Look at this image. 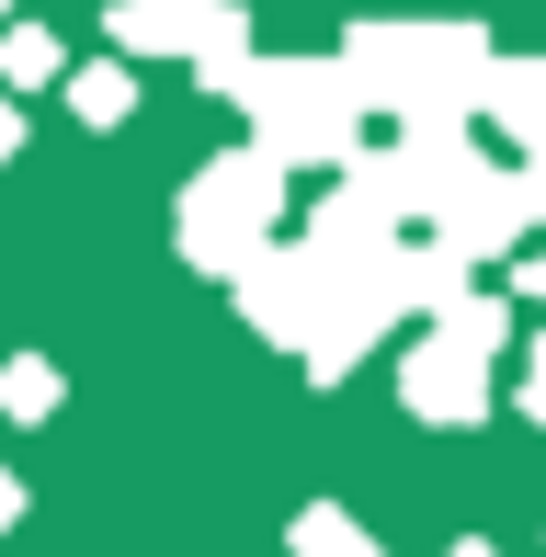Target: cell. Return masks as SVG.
Here are the masks:
<instances>
[{
	"label": "cell",
	"mask_w": 546,
	"mask_h": 557,
	"mask_svg": "<svg viewBox=\"0 0 546 557\" xmlns=\"http://www.w3.org/2000/svg\"><path fill=\"white\" fill-rule=\"evenodd\" d=\"M58 35H46V23H12V35H0V91H46L58 81Z\"/></svg>",
	"instance_id": "obj_7"
},
{
	"label": "cell",
	"mask_w": 546,
	"mask_h": 557,
	"mask_svg": "<svg viewBox=\"0 0 546 557\" xmlns=\"http://www.w3.org/2000/svg\"><path fill=\"white\" fill-rule=\"evenodd\" d=\"M273 216H285V160L273 148H228L183 183V262L206 273H251L273 250Z\"/></svg>",
	"instance_id": "obj_2"
},
{
	"label": "cell",
	"mask_w": 546,
	"mask_h": 557,
	"mask_svg": "<svg viewBox=\"0 0 546 557\" xmlns=\"http://www.w3.org/2000/svg\"><path fill=\"white\" fill-rule=\"evenodd\" d=\"M489 125H501L512 148H546V58H501L489 69V103H479Z\"/></svg>",
	"instance_id": "obj_6"
},
{
	"label": "cell",
	"mask_w": 546,
	"mask_h": 557,
	"mask_svg": "<svg viewBox=\"0 0 546 557\" xmlns=\"http://www.w3.org/2000/svg\"><path fill=\"white\" fill-rule=\"evenodd\" d=\"M296 557H387V546H376V535H353V512L308 500V512H296Z\"/></svg>",
	"instance_id": "obj_8"
},
{
	"label": "cell",
	"mask_w": 546,
	"mask_h": 557,
	"mask_svg": "<svg viewBox=\"0 0 546 557\" xmlns=\"http://www.w3.org/2000/svg\"><path fill=\"white\" fill-rule=\"evenodd\" d=\"M114 46L126 58H194L216 91H239V69H251L239 0H114Z\"/></svg>",
	"instance_id": "obj_4"
},
{
	"label": "cell",
	"mask_w": 546,
	"mask_h": 557,
	"mask_svg": "<svg viewBox=\"0 0 546 557\" xmlns=\"http://www.w3.org/2000/svg\"><path fill=\"white\" fill-rule=\"evenodd\" d=\"M0 523H23V490H12V478H0Z\"/></svg>",
	"instance_id": "obj_13"
},
{
	"label": "cell",
	"mask_w": 546,
	"mask_h": 557,
	"mask_svg": "<svg viewBox=\"0 0 546 557\" xmlns=\"http://www.w3.org/2000/svg\"><path fill=\"white\" fill-rule=\"evenodd\" d=\"M0 410L46 421V410H58V364H46V352H12V364H0Z\"/></svg>",
	"instance_id": "obj_9"
},
{
	"label": "cell",
	"mask_w": 546,
	"mask_h": 557,
	"mask_svg": "<svg viewBox=\"0 0 546 557\" xmlns=\"http://www.w3.org/2000/svg\"><path fill=\"white\" fill-rule=\"evenodd\" d=\"M399 398H410L421 421H456V433H467V421L489 410V342H467V331L433 319V342L399 364Z\"/></svg>",
	"instance_id": "obj_5"
},
{
	"label": "cell",
	"mask_w": 546,
	"mask_h": 557,
	"mask_svg": "<svg viewBox=\"0 0 546 557\" xmlns=\"http://www.w3.org/2000/svg\"><path fill=\"white\" fill-rule=\"evenodd\" d=\"M239 103L262 114V148L273 160H353V69L342 58H273V69H239Z\"/></svg>",
	"instance_id": "obj_3"
},
{
	"label": "cell",
	"mask_w": 546,
	"mask_h": 557,
	"mask_svg": "<svg viewBox=\"0 0 546 557\" xmlns=\"http://www.w3.org/2000/svg\"><path fill=\"white\" fill-rule=\"evenodd\" d=\"M444 557H501V546H479V535H467V546H444Z\"/></svg>",
	"instance_id": "obj_14"
},
{
	"label": "cell",
	"mask_w": 546,
	"mask_h": 557,
	"mask_svg": "<svg viewBox=\"0 0 546 557\" xmlns=\"http://www.w3.org/2000/svg\"><path fill=\"white\" fill-rule=\"evenodd\" d=\"M69 114H80V125H126L137 81H126V69H80V81H69Z\"/></svg>",
	"instance_id": "obj_10"
},
{
	"label": "cell",
	"mask_w": 546,
	"mask_h": 557,
	"mask_svg": "<svg viewBox=\"0 0 546 557\" xmlns=\"http://www.w3.org/2000/svg\"><path fill=\"white\" fill-rule=\"evenodd\" d=\"M0 12H12V0H0Z\"/></svg>",
	"instance_id": "obj_15"
},
{
	"label": "cell",
	"mask_w": 546,
	"mask_h": 557,
	"mask_svg": "<svg viewBox=\"0 0 546 557\" xmlns=\"http://www.w3.org/2000/svg\"><path fill=\"white\" fill-rule=\"evenodd\" d=\"M524 410L546 421V342H535V364H524Z\"/></svg>",
	"instance_id": "obj_11"
},
{
	"label": "cell",
	"mask_w": 546,
	"mask_h": 557,
	"mask_svg": "<svg viewBox=\"0 0 546 557\" xmlns=\"http://www.w3.org/2000/svg\"><path fill=\"white\" fill-rule=\"evenodd\" d=\"M342 69H353V91L376 114L399 125H467L489 103V35L479 23H353V46H342Z\"/></svg>",
	"instance_id": "obj_1"
},
{
	"label": "cell",
	"mask_w": 546,
	"mask_h": 557,
	"mask_svg": "<svg viewBox=\"0 0 546 557\" xmlns=\"http://www.w3.org/2000/svg\"><path fill=\"white\" fill-rule=\"evenodd\" d=\"M12 148H23V125H12V103H0V160H12Z\"/></svg>",
	"instance_id": "obj_12"
}]
</instances>
